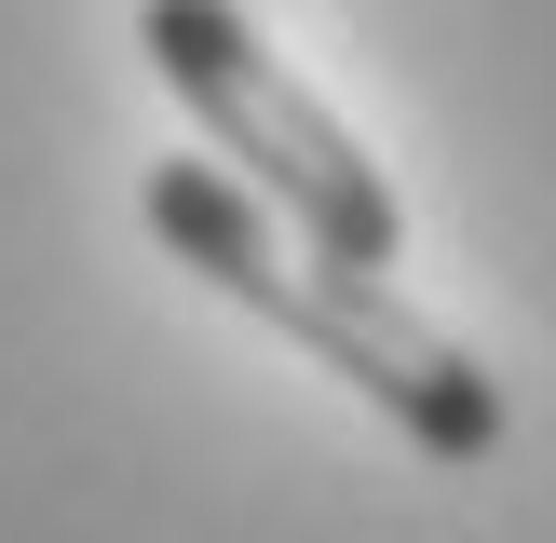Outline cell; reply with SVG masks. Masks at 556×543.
Returning a JSON list of instances; mask_svg holds the SVG:
<instances>
[{"label":"cell","instance_id":"obj_1","mask_svg":"<svg viewBox=\"0 0 556 543\" xmlns=\"http://www.w3.org/2000/svg\"><path fill=\"white\" fill-rule=\"evenodd\" d=\"M150 231L177 244L217 299H244L258 326H286L326 380H353L407 449H434V462H489L503 449V380H489L394 272H353V258H326V244H299L231 163H150Z\"/></svg>","mask_w":556,"mask_h":543},{"label":"cell","instance_id":"obj_2","mask_svg":"<svg viewBox=\"0 0 556 543\" xmlns=\"http://www.w3.org/2000/svg\"><path fill=\"white\" fill-rule=\"evenodd\" d=\"M136 41H150L163 96L204 123V150L231 163L299 244H326V258H353V272H394L407 258L394 177H380V163L353 150V123L258 41L244 0H136Z\"/></svg>","mask_w":556,"mask_h":543}]
</instances>
